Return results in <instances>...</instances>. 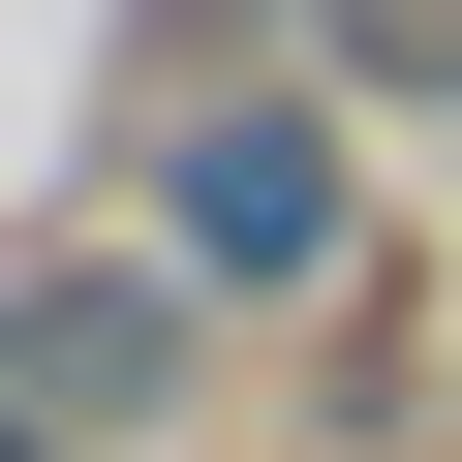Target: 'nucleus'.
<instances>
[{"label": "nucleus", "instance_id": "1", "mask_svg": "<svg viewBox=\"0 0 462 462\" xmlns=\"http://www.w3.org/2000/svg\"><path fill=\"white\" fill-rule=\"evenodd\" d=\"M124 247H185L216 309H370V124L309 93V62H247V93H185L154 124V185H124Z\"/></svg>", "mask_w": 462, "mask_h": 462}, {"label": "nucleus", "instance_id": "2", "mask_svg": "<svg viewBox=\"0 0 462 462\" xmlns=\"http://www.w3.org/2000/svg\"><path fill=\"white\" fill-rule=\"evenodd\" d=\"M216 339H247V309H216L185 247H32V278H0V401H32L62 462H154L216 401Z\"/></svg>", "mask_w": 462, "mask_h": 462}, {"label": "nucleus", "instance_id": "3", "mask_svg": "<svg viewBox=\"0 0 462 462\" xmlns=\"http://www.w3.org/2000/svg\"><path fill=\"white\" fill-rule=\"evenodd\" d=\"M278 62L339 124H462V0H278Z\"/></svg>", "mask_w": 462, "mask_h": 462}, {"label": "nucleus", "instance_id": "4", "mask_svg": "<svg viewBox=\"0 0 462 462\" xmlns=\"http://www.w3.org/2000/svg\"><path fill=\"white\" fill-rule=\"evenodd\" d=\"M0 462H62V431H32V401H0Z\"/></svg>", "mask_w": 462, "mask_h": 462}]
</instances>
